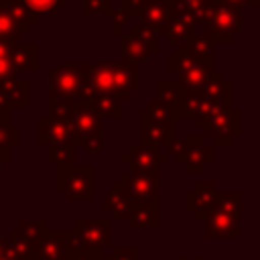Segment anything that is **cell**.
<instances>
[{"instance_id":"20","label":"cell","mask_w":260,"mask_h":260,"mask_svg":"<svg viewBox=\"0 0 260 260\" xmlns=\"http://www.w3.org/2000/svg\"><path fill=\"white\" fill-rule=\"evenodd\" d=\"M73 260H91L87 254H81V256H73Z\"/></svg>"},{"instance_id":"11","label":"cell","mask_w":260,"mask_h":260,"mask_svg":"<svg viewBox=\"0 0 260 260\" xmlns=\"http://www.w3.org/2000/svg\"><path fill=\"white\" fill-rule=\"evenodd\" d=\"M171 136H173L171 122H156V120H150V118L142 116V138H144V144L146 142H152V144L167 142V140H171Z\"/></svg>"},{"instance_id":"12","label":"cell","mask_w":260,"mask_h":260,"mask_svg":"<svg viewBox=\"0 0 260 260\" xmlns=\"http://www.w3.org/2000/svg\"><path fill=\"white\" fill-rule=\"evenodd\" d=\"M158 160L160 158L156 156V152L150 144H140L130 154V162L134 167V173H154Z\"/></svg>"},{"instance_id":"13","label":"cell","mask_w":260,"mask_h":260,"mask_svg":"<svg viewBox=\"0 0 260 260\" xmlns=\"http://www.w3.org/2000/svg\"><path fill=\"white\" fill-rule=\"evenodd\" d=\"M93 112L104 114V116H120V100L112 93H95L91 95Z\"/></svg>"},{"instance_id":"15","label":"cell","mask_w":260,"mask_h":260,"mask_svg":"<svg viewBox=\"0 0 260 260\" xmlns=\"http://www.w3.org/2000/svg\"><path fill=\"white\" fill-rule=\"evenodd\" d=\"M24 6L28 8V12L35 16V14H49V12H55L63 0H22Z\"/></svg>"},{"instance_id":"21","label":"cell","mask_w":260,"mask_h":260,"mask_svg":"<svg viewBox=\"0 0 260 260\" xmlns=\"http://www.w3.org/2000/svg\"><path fill=\"white\" fill-rule=\"evenodd\" d=\"M0 252H2V244H0Z\"/></svg>"},{"instance_id":"19","label":"cell","mask_w":260,"mask_h":260,"mask_svg":"<svg viewBox=\"0 0 260 260\" xmlns=\"http://www.w3.org/2000/svg\"><path fill=\"white\" fill-rule=\"evenodd\" d=\"M112 260H138V250L136 248H118V250H114Z\"/></svg>"},{"instance_id":"7","label":"cell","mask_w":260,"mask_h":260,"mask_svg":"<svg viewBox=\"0 0 260 260\" xmlns=\"http://www.w3.org/2000/svg\"><path fill=\"white\" fill-rule=\"evenodd\" d=\"M238 236V217L221 211V209H213L207 215V236Z\"/></svg>"},{"instance_id":"1","label":"cell","mask_w":260,"mask_h":260,"mask_svg":"<svg viewBox=\"0 0 260 260\" xmlns=\"http://www.w3.org/2000/svg\"><path fill=\"white\" fill-rule=\"evenodd\" d=\"M85 91V69L83 65H63L55 69L51 77V98L57 100H75Z\"/></svg>"},{"instance_id":"5","label":"cell","mask_w":260,"mask_h":260,"mask_svg":"<svg viewBox=\"0 0 260 260\" xmlns=\"http://www.w3.org/2000/svg\"><path fill=\"white\" fill-rule=\"evenodd\" d=\"M122 187L126 191V195L132 199V201H152L154 195H156V179H154V173H130V175H124L122 179Z\"/></svg>"},{"instance_id":"14","label":"cell","mask_w":260,"mask_h":260,"mask_svg":"<svg viewBox=\"0 0 260 260\" xmlns=\"http://www.w3.org/2000/svg\"><path fill=\"white\" fill-rule=\"evenodd\" d=\"M213 185L209 183H203V185H197L195 191L191 195H195V211L201 213L203 209L211 211V205H213Z\"/></svg>"},{"instance_id":"23","label":"cell","mask_w":260,"mask_h":260,"mask_svg":"<svg viewBox=\"0 0 260 260\" xmlns=\"http://www.w3.org/2000/svg\"><path fill=\"white\" fill-rule=\"evenodd\" d=\"M39 260H41V258H39Z\"/></svg>"},{"instance_id":"4","label":"cell","mask_w":260,"mask_h":260,"mask_svg":"<svg viewBox=\"0 0 260 260\" xmlns=\"http://www.w3.org/2000/svg\"><path fill=\"white\" fill-rule=\"evenodd\" d=\"M73 236H75L77 246H87V248L100 250L110 244V221H102V219L77 221Z\"/></svg>"},{"instance_id":"18","label":"cell","mask_w":260,"mask_h":260,"mask_svg":"<svg viewBox=\"0 0 260 260\" xmlns=\"http://www.w3.org/2000/svg\"><path fill=\"white\" fill-rule=\"evenodd\" d=\"M181 6H183V12L191 14L197 20V18L203 16L205 6H207V0H181Z\"/></svg>"},{"instance_id":"22","label":"cell","mask_w":260,"mask_h":260,"mask_svg":"<svg viewBox=\"0 0 260 260\" xmlns=\"http://www.w3.org/2000/svg\"><path fill=\"white\" fill-rule=\"evenodd\" d=\"M181 260H185V258H181ZM199 260H201V258H199Z\"/></svg>"},{"instance_id":"16","label":"cell","mask_w":260,"mask_h":260,"mask_svg":"<svg viewBox=\"0 0 260 260\" xmlns=\"http://www.w3.org/2000/svg\"><path fill=\"white\" fill-rule=\"evenodd\" d=\"M14 71V63L10 59V45L0 43V81H10Z\"/></svg>"},{"instance_id":"24","label":"cell","mask_w":260,"mask_h":260,"mask_svg":"<svg viewBox=\"0 0 260 260\" xmlns=\"http://www.w3.org/2000/svg\"><path fill=\"white\" fill-rule=\"evenodd\" d=\"M0 167H2V165H0Z\"/></svg>"},{"instance_id":"2","label":"cell","mask_w":260,"mask_h":260,"mask_svg":"<svg viewBox=\"0 0 260 260\" xmlns=\"http://www.w3.org/2000/svg\"><path fill=\"white\" fill-rule=\"evenodd\" d=\"M203 20L209 28V37L230 41L234 35L240 32V14L234 6L213 4V6L205 8Z\"/></svg>"},{"instance_id":"8","label":"cell","mask_w":260,"mask_h":260,"mask_svg":"<svg viewBox=\"0 0 260 260\" xmlns=\"http://www.w3.org/2000/svg\"><path fill=\"white\" fill-rule=\"evenodd\" d=\"M173 0H152L150 4H144L142 8V26L146 28H156V26H162L169 22L171 14H173V8H171Z\"/></svg>"},{"instance_id":"9","label":"cell","mask_w":260,"mask_h":260,"mask_svg":"<svg viewBox=\"0 0 260 260\" xmlns=\"http://www.w3.org/2000/svg\"><path fill=\"white\" fill-rule=\"evenodd\" d=\"M22 32L24 30L20 28V22L12 14L10 0H0V43H10Z\"/></svg>"},{"instance_id":"17","label":"cell","mask_w":260,"mask_h":260,"mask_svg":"<svg viewBox=\"0 0 260 260\" xmlns=\"http://www.w3.org/2000/svg\"><path fill=\"white\" fill-rule=\"evenodd\" d=\"M128 219H132V225H134V228H154V225H156V221H154V219H156L154 211H148L146 207L134 209Z\"/></svg>"},{"instance_id":"10","label":"cell","mask_w":260,"mask_h":260,"mask_svg":"<svg viewBox=\"0 0 260 260\" xmlns=\"http://www.w3.org/2000/svg\"><path fill=\"white\" fill-rule=\"evenodd\" d=\"M114 85H116V95L128 98L132 89L138 85V75L134 65H114Z\"/></svg>"},{"instance_id":"3","label":"cell","mask_w":260,"mask_h":260,"mask_svg":"<svg viewBox=\"0 0 260 260\" xmlns=\"http://www.w3.org/2000/svg\"><path fill=\"white\" fill-rule=\"evenodd\" d=\"M59 185L67 199H91V165L61 167Z\"/></svg>"},{"instance_id":"6","label":"cell","mask_w":260,"mask_h":260,"mask_svg":"<svg viewBox=\"0 0 260 260\" xmlns=\"http://www.w3.org/2000/svg\"><path fill=\"white\" fill-rule=\"evenodd\" d=\"M41 140L49 138L51 146H59V144H71V128L63 118H49V120H41Z\"/></svg>"}]
</instances>
